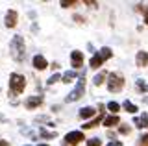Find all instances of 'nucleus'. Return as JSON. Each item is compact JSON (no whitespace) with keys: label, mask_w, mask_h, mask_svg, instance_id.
Listing matches in <instances>:
<instances>
[{"label":"nucleus","mask_w":148,"mask_h":146,"mask_svg":"<svg viewBox=\"0 0 148 146\" xmlns=\"http://www.w3.org/2000/svg\"><path fill=\"white\" fill-rule=\"evenodd\" d=\"M111 56H113L111 48H109V46H104V48H102L98 54H95V56L91 57V61H89L91 68H98V67H102V63H104V61H108V59H109Z\"/></svg>","instance_id":"obj_3"},{"label":"nucleus","mask_w":148,"mask_h":146,"mask_svg":"<svg viewBox=\"0 0 148 146\" xmlns=\"http://www.w3.org/2000/svg\"><path fill=\"white\" fill-rule=\"evenodd\" d=\"M119 131H120L122 135H128V133H130V126H122V128H120Z\"/></svg>","instance_id":"obj_26"},{"label":"nucleus","mask_w":148,"mask_h":146,"mask_svg":"<svg viewBox=\"0 0 148 146\" xmlns=\"http://www.w3.org/2000/svg\"><path fill=\"white\" fill-rule=\"evenodd\" d=\"M137 67H146L148 65V52H137Z\"/></svg>","instance_id":"obj_13"},{"label":"nucleus","mask_w":148,"mask_h":146,"mask_svg":"<svg viewBox=\"0 0 148 146\" xmlns=\"http://www.w3.org/2000/svg\"><path fill=\"white\" fill-rule=\"evenodd\" d=\"M100 120H104V113H98V117H95L92 120H89L85 126H83V130H91V128L98 126V124H100Z\"/></svg>","instance_id":"obj_14"},{"label":"nucleus","mask_w":148,"mask_h":146,"mask_svg":"<svg viewBox=\"0 0 148 146\" xmlns=\"http://www.w3.org/2000/svg\"><path fill=\"white\" fill-rule=\"evenodd\" d=\"M95 115H96V109L91 107V106L80 109V118H91V117H95Z\"/></svg>","instance_id":"obj_12"},{"label":"nucleus","mask_w":148,"mask_h":146,"mask_svg":"<svg viewBox=\"0 0 148 146\" xmlns=\"http://www.w3.org/2000/svg\"><path fill=\"white\" fill-rule=\"evenodd\" d=\"M137 10L145 13V22L148 24V8H146V6H143V4H139V6H137Z\"/></svg>","instance_id":"obj_21"},{"label":"nucleus","mask_w":148,"mask_h":146,"mask_svg":"<svg viewBox=\"0 0 148 146\" xmlns=\"http://www.w3.org/2000/svg\"><path fill=\"white\" fill-rule=\"evenodd\" d=\"M74 20H78V22H83V20H85V19H82L80 15H74Z\"/></svg>","instance_id":"obj_28"},{"label":"nucleus","mask_w":148,"mask_h":146,"mask_svg":"<svg viewBox=\"0 0 148 146\" xmlns=\"http://www.w3.org/2000/svg\"><path fill=\"white\" fill-rule=\"evenodd\" d=\"M106 76H108L106 72H100V74H96V76H95V80H92V81H95V85H96V87L104 83V78H106Z\"/></svg>","instance_id":"obj_16"},{"label":"nucleus","mask_w":148,"mask_h":146,"mask_svg":"<svg viewBox=\"0 0 148 146\" xmlns=\"http://www.w3.org/2000/svg\"><path fill=\"white\" fill-rule=\"evenodd\" d=\"M8 144V141H0V146H6Z\"/></svg>","instance_id":"obj_29"},{"label":"nucleus","mask_w":148,"mask_h":146,"mask_svg":"<svg viewBox=\"0 0 148 146\" xmlns=\"http://www.w3.org/2000/svg\"><path fill=\"white\" fill-rule=\"evenodd\" d=\"M39 146H48V144H39Z\"/></svg>","instance_id":"obj_31"},{"label":"nucleus","mask_w":148,"mask_h":146,"mask_svg":"<svg viewBox=\"0 0 148 146\" xmlns=\"http://www.w3.org/2000/svg\"><path fill=\"white\" fill-rule=\"evenodd\" d=\"M76 78V72H65V74L61 76V80H63V83H69L71 80Z\"/></svg>","instance_id":"obj_18"},{"label":"nucleus","mask_w":148,"mask_h":146,"mask_svg":"<svg viewBox=\"0 0 148 146\" xmlns=\"http://www.w3.org/2000/svg\"><path fill=\"white\" fill-rule=\"evenodd\" d=\"M133 122L137 124V128H146L148 126V115H143V118H135Z\"/></svg>","instance_id":"obj_15"},{"label":"nucleus","mask_w":148,"mask_h":146,"mask_svg":"<svg viewBox=\"0 0 148 146\" xmlns=\"http://www.w3.org/2000/svg\"><path fill=\"white\" fill-rule=\"evenodd\" d=\"M74 4H76V2H74V0H61V6H63V8H69V6H74Z\"/></svg>","instance_id":"obj_25"},{"label":"nucleus","mask_w":148,"mask_h":146,"mask_svg":"<svg viewBox=\"0 0 148 146\" xmlns=\"http://www.w3.org/2000/svg\"><path fill=\"white\" fill-rule=\"evenodd\" d=\"M46 67H48L46 59H45L43 56H39V54H37V56L34 57V68H35V70H45Z\"/></svg>","instance_id":"obj_9"},{"label":"nucleus","mask_w":148,"mask_h":146,"mask_svg":"<svg viewBox=\"0 0 148 146\" xmlns=\"http://www.w3.org/2000/svg\"><path fill=\"white\" fill-rule=\"evenodd\" d=\"M137 89L148 93V83H145V80H137Z\"/></svg>","instance_id":"obj_19"},{"label":"nucleus","mask_w":148,"mask_h":146,"mask_svg":"<svg viewBox=\"0 0 148 146\" xmlns=\"http://www.w3.org/2000/svg\"><path fill=\"white\" fill-rule=\"evenodd\" d=\"M124 87V76L120 72H111L108 74V89L109 93H119Z\"/></svg>","instance_id":"obj_2"},{"label":"nucleus","mask_w":148,"mask_h":146,"mask_svg":"<svg viewBox=\"0 0 148 146\" xmlns=\"http://www.w3.org/2000/svg\"><path fill=\"white\" fill-rule=\"evenodd\" d=\"M71 61H72V67L74 68H80L83 65V52H80V50H74V52L71 54Z\"/></svg>","instance_id":"obj_7"},{"label":"nucleus","mask_w":148,"mask_h":146,"mask_svg":"<svg viewBox=\"0 0 148 146\" xmlns=\"http://www.w3.org/2000/svg\"><path fill=\"white\" fill-rule=\"evenodd\" d=\"M82 141H85V135H83V131H71V133L65 135V144H71V146H76L80 144Z\"/></svg>","instance_id":"obj_6"},{"label":"nucleus","mask_w":148,"mask_h":146,"mask_svg":"<svg viewBox=\"0 0 148 146\" xmlns=\"http://www.w3.org/2000/svg\"><path fill=\"white\" fill-rule=\"evenodd\" d=\"M59 80H61V76H59V74H52V76L48 78V81H46V83L52 85V83H56V81H59Z\"/></svg>","instance_id":"obj_23"},{"label":"nucleus","mask_w":148,"mask_h":146,"mask_svg":"<svg viewBox=\"0 0 148 146\" xmlns=\"http://www.w3.org/2000/svg\"><path fill=\"white\" fill-rule=\"evenodd\" d=\"M83 93H85V76H82V78L78 80V85L74 87L72 93L65 98V102H76V100H80L83 96Z\"/></svg>","instance_id":"obj_5"},{"label":"nucleus","mask_w":148,"mask_h":146,"mask_svg":"<svg viewBox=\"0 0 148 146\" xmlns=\"http://www.w3.org/2000/svg\"><path fill=\"white\" fill-rule=\"evenodd\" d=\"M26 87V78L22 74H11L9 76V89H11V93L13 94H21L22 91H24Z\"/></svg>","instance_id":"obj_4"},{"label":"nucleus","mask_w":148,"mask_h":146,"mask_svg":"<svg viewBox=\"0 0 148 146\" xmlns=\"http://www.w3.org/2000/svg\"><path fill=\"white\" fill-rule=\"evenodd\" d=\"M41 104H43V96H30L24 102V106L28 107V109H35V107H39Z\"/></svg>","instance_id":"obj_8"},{"label":"nucleus","mask_w":148,"mask_h":146,"mask_svg":"<svg viewBox=\"0 0 148 146\" xmlns=\"http://www.w3.org/2000/svg\"><path fill=\"white\" fill-rule=\"evenodd\" d=\"M108 146H122V143H120V141H111Z\"/></svg>","instance_id":"obj_27"},{"label":"nucleus","mask_w":148,"mask_h":146,"mask_svg":"<svg viewBox=\"0 0 148 146\" xmlns=\"http://www.w3.org/2000/svg\"><path fill=\"white\" fill-rule=\"evenodd\" d=\"M108 109H109V111H113V115H115V113L120 109V106H119L117 102H109V104H108Z\"/></svg>","instance_id":"obj_20"},{"label":"nucleus","mask_w":148,"mask_h":146,"mask_svg":"<svg viewBox=\"0 0 148 146\" xmlns=\"http://www.w3.org/2000/svg\"><path fill=\"white\" fill-rule=\"evenodd\" d=\"M143 100H145V102H146V104H148V98H143Z\"/></svg>","instance_id":"obj_30"},{"label":"nucleus","mask_w":148,"mask_h":146,"mask_svg":"<svg viewBox=\"0 0 148 146\" xmlns=\"http://www.w3.org/2000/svg\"><path fill=\"white\" fill-rule=\"evenodd\" d=\"M137 143H139V146H148V133L146 135H141Z\"/></svg>","instance_id":"obj_22"},{"label":"nucleus","mask_w":148,"mask_h":146,"mask_svg":"<svg viewBox=\"0 0 148 146\" xmlns=\"http://www.w3.org/2000/svg\"><path fill=\"white\" fill-rule=\"evenodd\" d=\"M9 50H11V56L15 61H22L26 57V46H24V39L21 35H15L9 43Z\"/></svg>","instance_id":"obj_1"},{"label":"nucleus","mask_w":148,"mask_h":146,"mask_svg":"<svg viewBox=\"0 0 148 146\" xmlns=\"http://www.w3.org/2000/svg\"><path fill=\"white\" fill-rule=\"evenodd\" d=\"M87 146H102V143L98 139H89L87 141Z\"/></svg>","instance_id":"obj_24"},{"label":"nucleus","mask_w":148,"mask_h":146,"mask_svg":"<svg viewBox=\"0 0 148 146\" xmlns=\"http://www.w3.org/2000/svg\"><path fill=\"white\" fill-rule=\"evenodd\" d=\"M102 122H104L106 128H113V126H117L120 122V118H119V115H109V117H106Z\"/></svg>","instance_id":"obj_11"},{"label":"nucleus","mask_w":148,"mask_h":146,"mask_svg":"<svg viewBox=\"0 0 148 146\" xmlns=\"http://www.w3.org/2000/svg\"><path fill=\"white\" fill-rule=\"evenodd\" d=\"M124 109H126L128 113H137V111H139L137 106H133V104H132V102H128V100L124 102Z\"/></svg>","instance_id":"obj_17"},{"label":"nucleus","mask_w":148,"mask_h":146,"mask_svg":"<svg viewBox=\"0 0 148 146\" xmlns=\"http://www.w3.org/2000/svg\"><path fill=\"white\" fill-rule=\"evenodd\" d=\"M15 24H17V11L9 10L6 13V26L8 28H15Z\"/></svg>","instance_id":"obj_10"}]
</instances>
